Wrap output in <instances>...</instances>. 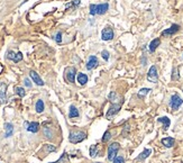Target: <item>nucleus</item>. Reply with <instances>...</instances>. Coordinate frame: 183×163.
Masks as SVG:
<instances>
[{
  "label": "nucleus",
  "instance_id": "obj_14",
  "mask_svg": "<svg viewBox=\"0 0 183 163\" xmlns=\"http://www.w3.org/2000/svg\"><path fill=\"white\" fill-rule=\"evenodd\" d=\"M109 8L108 4H101V5H97L96 6V14L98 15H103Z\"/></svg>",
  "mask_w": 183,
  "mask_h": 163
},
{
  "label": "nucleus",
  "instance_id": "obj_23",
  "mask_svg": "<svg viewBox=\"0 0 183 163\" xmlns=\"http://www.w3.org/2000/svg\"><path fill=\"white\" fill-rule=\"evenodd\" d=\"M15 92H16L19 97H24L25 95H26L24 88H21V87H16V88H15Z\"/></svg>",
  "mask_w": 183,
  "mask_h": 163
},
{
  "label": "nucleus",
  "instance_id": "obj_21",
  "mask_svg": "<svg viewBox=\"0 0 183 163\" xmlns=\"http://www.w3.org/2000/svg\"><path fill=\"white\" fill-rule=\"evenodd\" d=\"M69 117H70V118L79 117V111H77V109L74 107V106H71V107H70V114H69Z\"/></svg>",
  "mask_w": 183,
  "mask_h": 163
},
{
  "label": "nucleus",
  "instance_id": "obj_26",
  "mask_svg": "<svg viewBox=\"0 0 183 163\" xmlns=\"http://www.w3.org/2000/svg\"><path fill=\"white\" fill-rule=\"evenodd\" d=\"M110 139H111V133L109 132V130H107L106 133L103 134V136H102V142H105V143H106V142H108Z\"/></svg>",
  "mask_w": 183,
  "mask_h": 163
},
{
  "label": "nucleus",
  "instance_id": "obj_31",
  "mask_svg": "<svg viewBox=\"0 0 183 163\" xmlns=\"http://www.w3.org/2000/svg\"><path fill=\"white\" fill-rule=\"evenodd\" d=\"M90 14H91V15H96V5H91V6H90Z\"/></svg>",
  "mask_w": 183,
  "mask_h": 163
},
{
  "label": "nucleus",
  "instance_id": "obj_7",
  "mask_svg": "<svg viewBox=\"0 0 183 163\" xmlns=\"http://www.w3.org/2000/svg\"><path fill=\"white\" fill-rule=\"evenodd\" d=\"M120 108H121L120 104H114V105L109 108V110H108V113H107L106 117L108 118V119H111V117H112V116H115L118 111L120 110Z\"/></svg>",
  "mask_w": 183,
  "mask_h": 163
},
{
  "label": "nucleus",
  "instance_id": "obj_30",
  "mask_svg": "<svg viewBox=\"0 0 183 163\" xmlns=\"http://www.w3.org/2000/svg\"><path fill=\"white\" fill-rule=\"evenodd\" d=\"M65 158H66V153H63V155L61 156V159L56 161V162H53V163H62V162H65Z\"/></svg>",
  "mask_w": 183,
  "mask_h": 163
},
{
  "label": "nucleus",
  "instance_id": "obj_4",
  "mask_svg": "<svg viewBox=\"0 0 183 163\" xmlns=\"http://www.w3.org/2000/svg\"><path fill=\"white\" fill-rule=\"evenodd\" d=\"M147 80L149 82H153V83H156L159 80V74H157V70H156L155 65L151 67V69H149L148 73H147Z\"/></svg>",
  "mask_w": 183,
  "mask_h": 163
},
{
  "label": "nucleus",
  "instance_id": "obj_13",
  "mask_svg": "<svg viewBox=\"0 0 183 163\" xmlns=\"http://www.w3.org/2000/svg\"><path fill=\"white\" fill-rule=\"evenodd\" d=\"M98 65V60L94 55H91L90 58H89V61L87 63V69L88 70H92L93 67H96Z\"/></svg>",
  "mask_w": 183,
  "mask_h": 163
},
{
  "label": "nucleus",
  "instance_id": "obj_12",
  "mask_svg": "<svg viewBox=\"0 0 183 163\" xmlns=\"http://www.w3.org/2000/svg\"><path fill=\"white\" fill-rule=\"evenodd\" d=\"M29 76H30V78L33 79V81H34L35 83L37 84V86H44L43 80L39 78V76L35 71H30V72H29Z\"/></svg>",
  "mask_w": 183,
  "mask_h": 163
},
{
  "label": "nucleus",
  "instance_id": "obj_1",
  "mask_svg": "<svg viewBox=\"0 0 183 163\" xmlns=\"http://www.w3.org/2000/svg\"><path fill=\"white\" fill-rule=\"evenodd\" d=\"M87 134L84 132H71L70 136H69V141L71 143H80L83 139H86Z\"/></svg>",
  "mask_w": 183,
  "mask_h": 163
},
{
  "label": "nucleus",
  "instance_id": "obj_24",
  "mask_svg": "<svg viewBox=\"0 0 183 163\" xmlns=\"http://www.w3.org/2000/svg\"><path fill=\"white\" fill-rule=\"evenodd\" d=\"M97 154H98V145H91L90 147V155L92 158H94Z\"/></svg>",
  "mask_w": 183,
  "mask_h": 163
},
{
  "label": "nucleus",
  "instance_id": "obj_3",
  "mask_svg": "<svg viewBox=\"0 0 183 163\" xmlns=\"http://www.w3.org/2000/svg\"><path fill=\"white\" fill-rule=\"evenodd\" d=\"M183 104V100L182 98L179 96V95H173V96L171 97V101H170V105H171V107H172V109H174V110H176V109H179L180 108V106Z\"/></svg>",
  "mask_w": 183,
  "mask_h": 163
},
{
  "label": "nucleus",
  "instance_id": "obj_2",
  "mask_svg": "<svg viewBox=\"0 0 183 163\" xmlns=\"http://www.w3.org/2000/svg\"><path fill=\"white\" fill-rule=\"evenodd\" d=\"M119 149H120V145L117 142L109 145V147H108V160L109 161H114V159L117 156V153H118Z\"/></svg>",
  "mask_w": 183,
  "mask_h": 163
},
{
  "label": "nucleus",
  "instance_id": "obj_27",
  "mask_svg": "<svg viewBox=\"0 0 183 163\" xmlns=\"http://www.w3.org/2000/svg\"><path fill=\"white\" fill-rule=\"evenodd\" d=\"M112 162L114 163H124L125 161H124V158H122V156H116V158L114 159Z\"/></svg>",
  "mask_w": 183,
  "mask_h": 163
},
{
  "label": "nucleus",
  "instance_id": "obj_11",
  "mask_svg": "<svg viewBox=\"0 0 183 163\" xmlns=\"http://www.w3.org/2000/svg\"><path fill=\"white\" fill-rule=\"evenodd\" d=\"M7 58L9 59V60H13L15 63H17L23 60V54L20 52H18L17 54H15L14 52H9L8 53V55H7Z\"/></svg>",
  "mask_w": 183,
  "mask_h": 163
},
{
  "label": "nucleus",
  "instance_id": "obj_6",
  "mask_svg": "<svg viewBox=\"0 0 183 163\" xmlns=\"http://www.w3.org/2000/svg\"><path fill=\"white\" fill-rule=\"evenodd\" d=\"M7 101V84L0 81V104H5Z\"/></svg>",
  "mask_w": 183,
  "mask_h": 163
},
{
  "label": "nucleus",
  "instance_id": "obj_25",
  "mask_svg": "<svg viewBox=\"0 0 183 163\" xmlns=\"http://www.w3.org/2000/svg\"><path fill=\"white\" fill-rule=\"evenodd\" d=\"M149 91H151V89H148V88H143V89H140L139 92H138V97L143 98V97L146 96Z\"/></svg>",
  "mask_w": 183,
  "mask_h": 163
},
{
  "label": "nucleus",
  "instance_id": "obj_15",
  "mask_svg": "<svg viewBox=\"0 0 183 163\" xmlns=\"http://www.w3.org/2000/svg\"><path fill=\"white\" fill-rule=\"evenodd\" d=\"M175 143V139L173 137H165V139H162V144L166 147H172Z\"/></svg>",
  "mask_w": 183,
  "mask_h": 163
},
{
  "label": "nucleus",
  "instance_id": "obj_28",
  "mask_svg": "<svg viewBox=\"0 0 183 163\" xmlns=\"http://www.w3.org/2000/svg\"><path fill=\"white\" fill-rule=\"evenodd\" d=\"M101 55H102V58L105 59V61H108V60H109V53L107 52V51H102Z\"/></svg>",
  "mask_w": 183,
  "mask_h": 163
},
{
  "label": "nucleus",
  "instance_id": "obj_29",
  "mask_svg": "<svg viewBox=\"0 0 183 163\" xmlns=\"http://www.w3.org/2000/svg\"><path fill=\"white\" fill-rule=\"evenodd\" d=\"M55 39H56V42H58V43H61V42H62V34L60 33V32L56 34V36H55Z\"/></svg>",
  "mask_w": 183,
  "mask_h": 163
},
{
  "label": "nucleus",
  "instance_id": "obj_22",
  "mask_svg": "<svg viewBox=\"0 0 183 163\" xmlns=\"http://www.w3.org/2000/svg\"><path fill=\"white\" fill-rule=\"evenodd\" d=\"M36 111H37V113H43L44 111L43 100H37V102H36Z\"/></svg>",
  "mask_w": 183,
  "mask_h": 163
},
{
  "label": "nucleus",
  "instance_id": "obj_20",
  "mask_svg": "<svg viewBox=\"0 0 183 163\" xmlns=\"http://www.w3.org/2000/svg\"><path fill=\"white\" fill-rule=\"evenodd\" d=\"M77 82H79L81 86L86 84L88 82V77L84 74V73H79V74H77Z\"/></svg>",
  "mask_w": 183,
  "mask_h": 163
},
{
  "label": "nucleus",
  "instance_id": "obj_5",
  "mask_svg": "<svg viewBox=\"0 0 183 163\" xmlns=\"http://www.w3.org/2000/svg\"><path fill=\"white\" fill-rule=\"evenodd\" d=\"M75 74H77V70L74 69V67H68L66 70H65V78H66V80L69 82H73L75 81Z\"/></svg>",
  "mask_w": 183,
  "mask_h": 163
},
{
  "label": "nucleus",
  "instance_id": "obj_17",
  "mask_svg": "<svg viewBox=\"0 0 183 163\" xmlns=\"http://www.w3.org/2000/svg\"><path fill=\"white\" fill-rule=\"evenodd\" d=\"M151 153H152V150L151 149H145L142 153L137 156V160H140V161H143V160H145L146 158H148L149 155H151Z\"/></svg>",
  "mask_w": 183,
  "mask_h": 163
},
{
  "label": "nucleus",
  "instance_id": "obj_34",
  "mask_svg": "<svg viewBox=\"0 0 183 163\" xmlns=\"http://www.w3.org/2000/svg\"><path fill=\"white\" fill-rule=\"evenodd\" d=\"M99 163H100V162H99Z\"/></svg>",
  "mask_w": 183,
  "mask_h": 163
},
{
  "label": "nucleus",
  "instance_id": "obj_8",
  "mask_svg": "<svg viewBox=\"0 0 183 163\" xmlns=\"http://www.w3.org/2000/svg\"><path fill=\"white\" fill-rule=\"evenodd\" d=\"M101 39L103 41H110V39H114V30L109 28V27L105 28L101 33Z\"/></svg>",
  "mask_w": 183,
  "mask_h": 163
},
{
  "label": "nucleus",
  "instance_id": "obj_33",
  "mask_svg": "<svg viewBox=\"0 0 183 163\" xmlns=\"http://www.w3.org/2000/svg\"><path fill=\"white\" fill-rule=\"evenodd\" d=\"M25 86L26 87H32V83L29 81L28 79H25Z\"/></svg>",
  "mask_w": 183,
  "mask_h": 163
},
{
  "label": "nucleus",
  "instance_id": "obj_32",
  "mask_svg": "<svg viewBox=\"0 0 183 163\" xmlns=\"http://www.w3.org/2000/svg\"><path fill=\"white\" fill-rule=\"evenodd\" d=\"M109 98H110L111 101H115V99L117 98V95H116L115 92H111L110 95H109Z\"/></svg>",
  "mask_w": 183,
  "mask_h": 163
},
{
  "label": "nucleus",
  "instance_id": "obj_18",
  "mask_svg": "<svg viewBox=\"0 0 183 163\" xmlns=\"http://www.w3.org/2000/svg\"><path fill=\"white\" fill-rule=\"evenodd\" d=\"M159 39H153L152 42H151V44H149V52H155V50L157 48V46L159 45Z\"/></svg>",
  "mask_w": 183,
  "mask_h": 163
},
{
  "label": "nucleus",
  "instance_id": "obj_16",
  "mask_svg": "<svg viewBox=\"0 0 183 163\" xmlns=\"http://www.w3.org/2000/svg\"><path fill=\"white\" fill-rule=\"evenodd\" d=\"M157 122L163 124V127H164V130H165L169 128L170 124H171V120H170V118H168V117H161V118L157 119Z\"/></svg>",
  "mask_w": 183,
  "mask_h": 163
},
{
  "label": "nucleus",
  "instance_id": "obj_19",
  "mask_svg": "<svg viewBox=\"0 0 183 163\" xmlns=\"http://www.w3.org/2000/svg\"><path fill=\"white\" fill-rule=\"evenodd\" d=\"M5 128H6V137H10L13 135V132H14V127L10 123H6L5 124Z\"/></svg>",
  "mask_w": 183,
  "mask_h": 163
},
{
  "label": "nucleus",
  "instance_id": "obj_10",
  "mask_svg": "<svg viewBox=\"0 0 183 163\" xmlns=\"http://www.w3.org/2000/svg\"><path fill=\"white\" fill-rule=\"evenodd\" d=\"M179 29H180V26L176 24H174V25H172L170 28L163 30V32H162V36H170V35H173V34H175L178 32Z\"/></svg>",
  "mask_w": 183,
  "mask_h": 163
},
{
  "label": "nucleus",
  "instance_id": "obj_9",
  "mask_svg": "<svg viewBox=\"0 0 183 163\" xmlns=\"http://www.w3.org/2000/svg\"><path fill=\"white\" fill-rule=\"evenodd\" d=\"M25 126H26V130L30 132V133H37L39 130V124L36 123V122H32V123H25Z\"/></svg>",
  "mask_w": 183,
  "mask_h": 163
}]
</instances>
